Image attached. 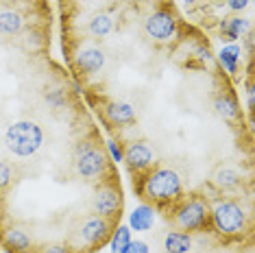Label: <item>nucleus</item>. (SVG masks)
Masks as SVG:
<instances>
[{"label": "nucleus", "mask_w": 255, "mask_h": 253, "mask_svg": "<svg viewBox=\"0 0 255 253\" xmlns=\"http://www.w3.org/2000/svg\"><path fill=\"white\" fill-rule=\"evenodd\" d=\"M140 194L144 201L157 205V208H166V205H175L183 194V183L181 177L177 175L172 168L159 166L144 175Z\"/></svg>", "instance_id": "1"}, {"label": "nucleus", "mask_w": 255, "mask_h": 253, "mask_svg": "<svg viewBox=\"0 0 255 253\" xmlns=\"http://www.w3.org/2000/svg\"><path fill=\"white\" fill-rule=\"evenodd\" d=\"M4 144L15 157H31L44 144V131L33 120H18L9 125L4 133Z\"/></svg>", "instance_id": "2"}, {"label": "nucleus", "mask_w": 255, "mask_h": 253, "mask_svg": "<svg viewBox=\"0 0 255 253\" xmlns=\"http://www.w3.org/2000/svg\"><path fill=\"white\" fill-rule=\"evenodd\" d=\"M168 218L172 221L179 232H203L207 225H210V208L203 199H185L177 201V208L172 210V214H168Z\"/></svg>", "instance_id": "3"}, {"label": "nucleus", "mask_w": 255, "mask_h": 253, "mask_svg": "<svg viewBox=\"0 0 255 253\" xmlns=\"http://www.w3.org/2000/svg\"><path fill=\"white\" fill-rule=\"evenodd\" d=\"M112 229H114V223L109 221V218H103L96 214L83 218V221L79 223V227L74 229L77 247L79 249L85 247V251H94L112 238Z\"/></svg>", "instance_id": "4"}, {"label": "nucleus", "mask_w": 255, "mask_h": 253, "mask_svg": "<svg viewBox=\"0 0 255 253\" xmlns=\"http://www.w3.org/2000/svg\"><path fill=\"white\" fill-rule=\"evenodd\" d=\"M74 168H77L79 177H83L85 181H94L105 172L107 157L94 142L83 140L74 148Z\"/></svg>", "instance_id": "5"}, {"label": "nucleus", "mask_w": 255, "mask_h": 253, "mask_svg": "<svg viewBox=\"0 0 255 253\" xmlns=\"http://www.w3.org/2000/svg\"><path fill=\"white\" fill-rule=\"evenodd\" d=\"M214 227L225 236H240L247 229V214L236 201H220L210 212Z\"/></svg>", "instance_id": "6"}, {"label": "nucleus", "mask_w": 255, "mask_h": 253, "mask_svg": "<svg viewBox=\"0 0 255 253\" xmlns=\"http://www.w3.org/2000/svg\"><path fill=\"white\" fill-rule=\"evenodd\" d=\"M120 210H123V194H120V188L112 186H101L96 190L94 199H92V212L96 216H103V218H116L120 216Z\"/></svg>", "instance_id": "7"}, {"label": "nucleus", "mask_w": 255, "mask_h": 253, "mask_svg": "<svg viewBox=\"0 0 255 253\" xmlns=\"http://www.w3.org/2000/svg\"><path fill=\"white\" fill-rule=\"evenodd\" d=\"M127 168H129L133 175L135 172H146L153 164V148H150L148 142L144 140H135V142H129L125 148V155H123Z\"/></svg>", "instance_id": "8"}, {"label": "nucleus", "mask_w": 255, "mask_h": 253, "mask_svg": "<svg viewBox=\"0 0 255 253\" xmlns=\"http://www.w3.org/2000/svg\"><path fill=\"white\" fill-rule=\"evenodd\" d=\"M144 28L153 39H159V42H166V39L175 37L177 33V22L168 11H155V13L148 15V20L144 22Z\"/></svg>", "instance_id": "9"}, {"label": "nucleus", "mask_w": 255, "mask_h": 253, "mask_svg": "<svg viewBox=\"0 0 255 253\" xmlns=\"http://www.w3.org/2000/svg\"><path fill=\"white\" fill-rule=\"evenodd\" d=\"M2 243L9 249V253H28L33 249V238L26 227L22 225H11L4 229Z\"/></svg>", "instance_id": "10"}, {"label": "nucleus", "mask_w": 255, "mask_h": 253, "mask_svg": "<svg viewBox=\"0 0 255 253\" xmlns=\"http://www.w3.org/2000/svg\"><path fill=\"white\" fill-rule=\"evenodd\" d=\"M74 66H77V70L81 74H88V77H92V74H96L103 66H105V53H103V50H98V48H83L77 55Z\"/></svg>", "instance_id": "11"}, {"label": "nucleus", "mask_w": 255, "mask_h": 253, "mask_svg": "<svg viewBox=\"0 0 255 253\" xmlns=\"http://www.w3.org/2000/svg\"><path fill=\"white\" fill-rule=\"evenodd\" d=\"M105 116L112 125H118V126H127V125H133L137 120L135 116V109H133L129 103H109L105 107Z\"/></svg>", "instance_id": "12"}, {"label": "nucleus", "mask_w": 255, "mask_h": 253, "mask_svg": "<svg viewBox=\"0 0 255 253\" xmlns=\"http://www.w3.org/2000/svg\"><path fill=\"white\" fill-rule=\"evenodd\" d=\"M164 249L166 253H190L192 251V236L188 232H168L164 238Z\"/></svg>", "instance_id": "13"}, {"label": "nucleus", "mask_w": 255, "mask_h": 253, "mask_svg": "<svg viewBox=\"0 0 255 253\" xmlns=\"http://www.w3.org/2000/svg\"><path fill=\"white\" fill-rule=\"evenodd\" d=\"M24 26V18H22L20 11H13V9H4L0 11V35H18Z\"/></svg>", "instance_id": "14"}, {"label": "nucleus", "mask_w": 255, "mask_h": 253, "mask_svg": "<svg viewBox=\"0 0 255 253\" xmlns=\"http://www.w3.org/2000/svg\"><path fill=\"white\" fill-rule=\"evenodd\" d=\"M155 223V212L150 205H140L131 212L129 216V227L135 229V232H148Z\"/></svg>", "instance_id": "15"}, {"label": "nucleus", "mask_w": 255, "mask_h": 253, "mask_svg": "<svg viewBox=\"0 0 255 253\" xmlns=\"http://www.w3.org/2000/svg\"><path fill=\"white\" fill-rule=\"evenodd\" d=\"M214 183H216L218 188H223V190H231V188H236L238 183H240V172H238L234 166H218L216 170H214Z\"/></svg>", "instance_id": "16"}, {"label": "nucleus", "mask_w": 255, "mask_h": 253, "mask_svg": "<svg viewBox=\"0 0 255 253\" xmlns=\"http://www.w3.org/2000/svg\"><path fill=\"white\" fill-rule=\"evenodd\" d=\"M214 109H216V114L220 118L225 120H234L238 118V103L231 99L229 94H220L214 99Z\"/></svg>", "instance_id": "17"}, {"label": "nucleus", "mask_w": 255, "mask_h": 253, "mask_svg": "<svg viewBox=\"0 0 255 253\" xmlns=\"http://www.w3.org/2000/svg\"><path fill=\"white\" fill-rule=\"evenodd\" d=\"M114 31V20L109 13H96L90 22V33L94 37H107Z\"/></svg>", "instance_id": "18"}, {"label": "nucleus", "mask_w": 255, "mask_h": 253, "mask_svg": "<svg viewBox=\"0 0 255 253\" xmlns=\"http://www.w3.org/2000/svg\"><path fill=\"white\" fill-rule=\"evenodd\" d=\"M218 59H220V63H223V66L227 68L231 74H236L238 72V61H240V48H238L236 44L225 46V48L220 50Z\"/></svg>", "instance_id": "19"}, {"label": "nucleus", "mask_w": 255, "mask_h": 253, "mask_svg": "<svg viewBox=\"0 0 255 253\" xmlns=\"http://www.w3.org/2000/svg\"><path fill=\"white\" fill-rule=\"evenodd\" d=\"M247 31H249V20H245V18H229L223 22V33L229 39H238Z\"/></svg>", "instance_id": "20"}, {"label": "nucleus", "mask_w": 255, "mask_h": 253, "mask_svg": "<svg viewBox=\"0 0 255 253\" xmlns=\"http://www.w3.org/2000/svg\"><path fill=\"white\" fill-rule=\"evenodd\" d=\"M131 243V229L129 227H118L112 236V253H123V249Z\"/></svg>", "instance_id": "21"}, {"label": "nucleus", "mask_w": 255, "mask_h": 253, "mask_svg": "<svg viewBox=\"0 0 255 253\" xmlns=\"http://www.w3.org/2000/svg\"><path fill=\"white\" fill-rule=\"evenodd\" d=\"M11 181H13V170H11V166L0 162V192L7 190L11 186Z\"/></svg>", "instance_id": "22"}, {"label": "nucleus", "mask_w": 255, "mask_h": 253, "mask_svg": "<svg viewBox=\"0 0 255 253\" xmlns=\"http://www.w3.org/2000/svg\"><path fill=\"white\" fill-rule=\"evenodd\" d=\"M37 253H72V247L68 243H50V245L39 247Z\"/></svg>", "instance_id": "23"}, {"label": "nucleus", "mask_w": 255, "mask_h": 253, "mask_svg": "<svg viewBox=\"0 0 255 253\" xmlns=\"http://www.w3.org/2000/svg\"><path fill=\"white\" fill-rule=\"evenodd\" d=\"M123 253H148V245L144 240H131L123 249Z\"/></svg>", "instance_id": "24"}, {"label": "nucleus", "mask_w": 255, "mask_h": 253, "mask_svg": "<svg viewBox=\"0 0 255 253\" xmlns=\"http://www.w3.org/2000/svg\"><path fill=\"white\" fill-rule=\"evenodd\" d=\"M227 4H229V7L234 9V11H242V9H245L247 4H249V0H229Z\"/></svg>", "instance_id": "25"}, {"label": "nucleus", "mask_w": 255, "mask_h": 253, "mask_svg": "<svg viewBox=\"0 0 255 253\" xmlns=\"http://www.w3.org/2000/svg\"><path fill=\"white\" fill-rule=\"evenodd\" d=\"M109 148H112V153H114V157H116V159H120V157H123V155H120V151H118V148L114 146V142H112V144H109Z\"/></svg>", "instance_id": "26"}, {"label": "nucleus", "mask_w": 255, "mask_h": 253, "mask_svg": "<svg viewBox=\"0 0 255 253\" xmlns=\"http://www.w3.org/2000/svg\"><path fill=\"white\" fill-rule=\"evenodd\" d=\"M4 4H13V2H28V0H2Z\"/></svg>", "instance_id": "27"}, {"label": "nucleus", "mask_w": 255, "mask_h": 253, "mask_svg": "<svg viewBox=\"0 0 255 253\" xmlns=\"http://www.w3.org/2000/svg\"><path fill=\"white\" fill-rule=\"evenodd\" d=\"M183 2H185V4H192V2H194V0H183Z\"/></svg>", "instance_id": "28"}, {"label": "nucleus", "mask_w": 255, "mask_h": 253, "mask_svg": "<svg viewBox=\"0 0 255 253\" xmlns=\"http://www.w3.org/2000/svg\"><path fill=\"white\" fill-rule=\"evenodd\" d=\"M81 2H90V0H81Z\"/></svg>", "instance_id": "29"}]
</instances>
